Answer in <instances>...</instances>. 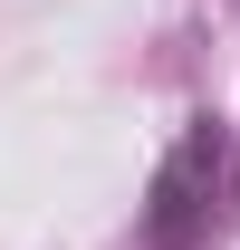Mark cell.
Wrapping results in <instances>:
<instances>
[{"mask_svg": "<svg viewBox=\"0 0 240 250\" xmlns=\"http://www.w3.org/2000/svg\"><path fill=\"white\" fill-rule=\"evenodd\" d=\"M240 202V135L221 116H192L182 145L154 164V192H144V250H202Z\"/></svg>", "mask_w": 240, "mask_h": 250, "instance_id": "cell-1", "label": "cell"}]
</instances>
